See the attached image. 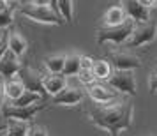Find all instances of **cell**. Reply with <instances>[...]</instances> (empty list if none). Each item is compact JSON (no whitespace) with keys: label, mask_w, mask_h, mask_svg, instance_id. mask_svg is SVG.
Listing matches in <instances>:
<instances>
[{"label":"cell","mask_w":157,"mask_h":136,"mask_svg":"<svg viewBox=\"0 0 157 136\" xmlns=\"http://www.w3.org/2000/svg\"><path fill=\"white\" fill-rule=\"evenodd\" d=\"M86 113L95 127L106 131L109 136H120L132 124L134 106L124 99H117L104 104L94 103V106L88 108Z\"/></svg>","instance_id":"1"},{"label":"cell","mask_w":157,"mask_h":136,"mask_svg":"<svg viewBox=\"0 0 157 136\" xmlns=\"http://www.w3.org/2000/svg\"><path fill=\"white\" fill-rule=\"evenodd\" d=\"M134 25H136V21L131 20V18H127L124 23L115 25V27H104L102 25L95 32V41H97V44H106V43L125 44V41L131 37L132 30H134Z\"/></svg>","instance_id":"2"},{"label":"cell","mask_w":157,"mask_h":136,"mask_svg":"<svg viewBox=\"0 0 157 136\" xmlns=\"http://www.w3.org/2000/svg\"><path fill=\"white\" fill-rule=\"evenodd\" d=\"M18 13L25 18H29L32 21L43 23V25H64L62 16L58 14V11L48 7V6H36V4H25L18 6Z\"/></svg>","instance_id":"3"},{"label":"cell","mask_w":157,"mask_h":136,"mask_svg":"<svg viewBox=\"0 0 157 136\" xmlns=\"http://www.w3.org/2000/svg\"><path fill=\"white\" fill-rule=\"evenodd\" d=\"M155 37H157V21L136 23L131 37L125 41V46L127 48H138V46L155 41Z\"/></svg>","instance_id":"4"},{"label":"cell","mask_w":157,"mask_h":136,"mask_svg":"<svg viewBox=\"0 0 157 136\" xmlns=\"http://www.w3.org/2000/svg\"><path fill=\"white\" fill-rule=\"evenodd\" d=\"M109 81V87L115 88L117 92L125 94V95H131L134 97L138 94V85H136V78L132 71H120V69H115L111 72V76L108 78Z\"/></svg>","instance_id":"5"},{"label":"cell","mask_w":157,"mask_h":136,"mask_svg":"<svg viewBox=\"0 0 157 136\" xmlns=\"http://www.w3.org/2000/svg\"><path fill=\"white\" fill-rule=\"evenodd\" d=\"M46 108V101H39L36 104H30V106H14V104H6L2 106V113L6 119H16V120H23V122H30L36 117L39 111H43Z\"/></svg>","instance_id":"6"},{"label":"cell","mask_w":157,"mask_h":136,"mask_svg":"<svg viewBox=\"0 0 157 136\" xmlns=\"http://www.w3.org/2000/svg\"><path fill=\"white\" fill-rule=\"evenodd\" d=\"M109 62L115 69H120V71H134L141 67V60L138 55L131 53V51H120L115 50L109 53Z\"/></svg>","instance_id":"7"},{"label":"cell","mask_w":157,"mask_h":136,"mask_svg":"<svg viewBox=\"0 0 157 136\" xmlns=\"http://www.w3.org/2000/svg\"><path fill=\"white\" fill-rule=\"evenodd\" d=\"M85 97V90L79 87H65L64 90H60L57 95L51 97V103L57 106H76L79 104Z\"/></svg>","instance_id":"8"},{"label":"cell","mask_w":157,"mask_h":136,"mask_svg":"<svg viewBox=\"0 0 157 136\" xmlns=\"http://www.w3.org/2000/svg\"><path fill=\"white\" fill-rule=\"evenodd\" d=\"M18 78L21 80V83L25 85V90H30V92H37V94H43V74L34 69V67H23L18 72Z\"/></svg>","instance_id":"9"},{"label":"cell","mask_w":157,"mask_h":136,"mask_svg":"<svg viewBox=\"0 0 157 136\" xmlns=\"http://www.w3.org/2000/svg\"><path fill=\"white\" fill-rule=\"evenodd\" d=\"M120 6L125 16L134 20L136 23L150 21V9L145 7L140 0H120Z\"/></svg>","instance_id":"10"},{"label":"cell","mask_w":157,"mask_h":136,"mask_svg":"<svg viewBox=\"0 0 157 136\" xmlns=\"http://www.w3.org/2000/svg\"><path fill=\"white\" fill-rule=\"evenodd\" d=\"M20 69H21L20 57L7 48V50L4 51V55L0 57V76L6 80L14 78V76H18Z\"/></svg>","instance_id":"11"},{"label":"cell","mask_w":157,"mask_h":136,"mask_svg":"<svg viewBox=\"0 0 157 136\" xmlns=\"http://www.w3.org/2000/svg\"><path fill=\"white\" fill-rule=\"evenodd\" d=\"M86 94H88V97H90L94 103H99V104L117 101V90H113L111 87L99 85V83L90 85L88 88H86Z\"/></svg>","instance_id":"12"},{"label":"cell","mask_w":157,"mask_h":136,"mask_svg":"<svg viewBox=\"0 0 157 136\" xmlns=\"http://www.w3.org/2000/svg\"><path fill=\"white\" fill-rule=\"evenodd\" d=\"M67 87V78L64 74H53V72H48L43 78V88L46 94H50L51 97L57 95L60 90H64Z\"/></svg>","instance_id":"13"},{"label":"cell","mask_w":157,"mask_h":136,"mask_svg":"<svg viewBox=\"0 0 157 136\" xmlns=\"http://www.w3.org/2000/svg\"><path fill=\"white\" fill-rule=\"evenodd\" d=\"M7 48L13 53H16L18 57H21L23 53L29 50V43L20 32L14 30V32H7Z\"/></svg>","instance_id":"14"},{"label":"cell","mask_w":157,"mask_h":136,"mask_svg":"<svg viewBox=\"0 0 157 136\" xmlns=\"http://www.w3.org/2000/svg\"><path fill=\"white\" fill-rule=\"evenodd\" d=\"M4 92H6V97L13 103L25 92V85L21 83V80L18 76H14V78H9L4 81Z\"/></svg>","instance_id":"15"},{"label":"cell","mask_w":157,"mask_h":136,"mask_svg":"<svg viewBox=\"0 0 157 136\" xmlns=\"http://www.w3.org/2000/svg\"><path fill=\"white\" fill-rule=\"evenodd\" d=\"M104 27H115V25H120L127 20V16L124 13V9L122 6H113V7H109L104 13Z\"/></svg>","instance_id":"16"},{"label":"cell","mask_w":157,"mask_h":136,"mask_svg":"<svg viewBox=\"0 0 157 136\" xmlns=\"http://www.w3.org/2000/svg\"><path fill=\"white\" fill-rule=\"evenodd\" d=\"M79 69H81V55L78 53H71V55H65V62H64V74L65 78L67 76H78Z\"/></svg>","instance_id":"17"},{"label":"cell","mask_w":157,"mask_h":136,"mask_svg":"<svg viewBox=\"0 0 157 136\" xmlns=\"http://www.w3.org/2000/svg\"><path fill=\"white\" fill-rule=\"evenodd\" d=\"M29 127H30L29 122L9 119V120L6 122V136H27Z\"/></svg>","instance_id":"18"},{"label":"cell","mask_w":157,"mask_h":136,"mask_svg":"<svg viewBox=\"0 0 157 136\" xmlns=\"http://www.w3.org/2000/svg\"><path fill=\"white\" fill-rule=\"evenodd\" d=\"M92 72L95 76V80H108L113 71H111V64L108 60H94Z\"/></svg>","instance_id":"19"},{"label":"cell","mask_w":157,"mask_h":136,"mask_svg":"<svg viewBox=\"0 0 157 136\" xmlns=\"http://www.w3.org/2000/svg\"><path fill=\"white\" fill-rule=\"evenodd\" d=\"M57 11L65 23H71L74 18V2L72 0H57Z\"/></svg>","instance_id":"20"},{"label":"cell","mask_w":157,"mask_h":136,"mask_svg":"<svg viewBox=\"0 0 157 136\" xmlns=\"http://www.w3.org/2000/svg\"><path fill=\"white\" fill-rule=\"evenodd\" d=\"M64 62H65V55H50V57L44 60V65L53 74H62V71H64Z\"/></svg>","instance_id":"21"},{"label":"cell","mask_w":157,"mask_h":136,"mask_svg":"<svg viewBox=\"0 0 157 136\" xmlns=\"http://www.w3.org/2000/svg\"><path fill=\"white\" fill-rule=\"evenodd\" d=\"M43 99H44L43 94L25 90V92H23L16 101H13L11 104H14V106H30V104H36V103H39V101H43Z\"/></svg>","instance_id":"22"},{"label":"cell","mask_w":157,"mask_h":136,"mask_svg":"<svg viewBox=\"0 0 157 136\" xmlns=\"http://www.w3.org/2000/svg\"><path fill=\"white\" fill-rule=\"evenodd\" d=\"M14 11L16 9H9V11H0V30L2 29H7L13 25L14 21Z\"/></svg>","instance_id":"23"},{"label":"cell","mask_w":157,"mask_h":136,"mask_svg":"<svg viewBox=\"0 0 157 136\" xmlns=\"http://www.w3.org/2000/svg\"><path fill=\"white\" fill-rule=\"evenodd\" d=\"M78 80L83 83V85H94L95 83V76H94L92 69H79L78 72Z\"/></svg>","instance_id":"24"},{"label":"cell","mask_w":157,"mask_h":136,"mask_svg":"<svg viewBox=\"0 0 157 136\" xmlns=\"http://www.w3.org/2000/svg\"><path fill=\"white\" fill-rule=\"evenodd\" d=\"M27 136H48V131H46V127H43V126L34 124V126H30L29 127Z\"/></svg>","instance_id":"25"},{"label":"cell","mask_w":157,"mask_h":136,"mask_svg":"<svg viewBox=\"0 0 157 136\" xmlns=\"http://www.w3.org/2000/svg\"><path fill=\"white\" fill-rule=\"evenodd\" d=\"M148 88L150 92H157V71L148 74Z\"/></svg>","instance_id":"26"},{"label":"cell","mask_w":157,"mask_h":136,"mask_svg":"<svg viewBox=\"0 0 157 136\" xmlns=\"http://www.w3.org/2000/svg\"><path fill=\"white\" fill-rule=\"evenodd\" d=\"M94 65V58L88 55H81V69H92Z\"/></svg>","instance_id":"27"},{"label":"cell","mask_w":157,"mask_h":136,"mask_svg":"<svg viewBox=\"0 0 157 136\" xmlns=\"http://www.w3.org/2000/svg\"><path fill=\"white\" fill-rule=\"evenodd\" d=\"M7 50V34L2 37V41H0V57L4 55V51Z\"/></svg>","instance_id":"28"},{"label":"cell","mask_w":157,"mask_h":136,"mask_svg":"<svg viewBox=\"0 0 157 136\" xmlns=\"http://www.w3.org/2000/svg\"><path fill=\"white\" fill-rule=\"evenodd\" d=\"M4 97H6V92H4V81L0 80V110L4 106Z\"/></svg>","instance_id":"29"},{"label":"cell","mask_w":157,"mask_h":136,"mask_svg":"<svg viewBox=\"0 0 157 136\" xmlns=\"http://www.w3.org/2000/svg\"><path fill=\"white\" fill-rule=\"evenodd\" d=\"M30 4H36V6H48V7H51V0H32Z\"/></svg>","instance_id":"30"},{"label":"cell","mask_w":157,"mask_h":136,"mask_svg":"<svg viewBox=\"0 0 157 136\" xmlns=\"http://www.w3.org/2000/svg\"><path fill=\"white\" fill-rule=\"evenodd\" d=\"M140 2H141L143 6H145V7H155L157 6V0H140Z\"/></svg>","instance_id":"31"},{"label":"cell","mask_w":157,"mask_h":136,"mask_svg":"<svg viewBox=\"0 0 157 136\" xmlns=\"http://www.w3.org/2000/svg\"><path fill=\"white\" fill-rule=\"evenodd\" d=\"M13 2H14L16 6H25V4H30L32 0H11V4H13Z\"/></svg>","instance_id":"32"},{"label":"cell","mask_w":157,"mask_h":136,"mask_svg":"<svg viewBox=\"0 0 157 136\" xmlns=\"http://www.w3.org/2000/svg\"><path fill=\"white\" fill-rule=\"evenodd\" d=\"M4 131H6V124H0V134H2Z\"/></svg>","instance_id":"33"},{"label":"cell","mask_w":157,"mask_h":136,"mask_svg":"<svg viewBox=\"0 0 157 136\" xmlns=\"http://www.w3.org/2000/svg\"><path fill=\"white\" fill-rule=\"evenodd\" d=\"M6 34H7V32H0V41H2V37L6 36Z\"/></svg>","instance_id":"34"},{"label":"cell","mask_w":157,"mask_h":136,"mask_svg":"<svg viewBox=\"0 0 157 136\" xmlns=\"http://www.w3.org/2000/svg\"><path fill=\"white\" fill-rule=\"evenodd\" d=\"M155 65H157V58H155Z\"/></svg>","instance_id":"35"}]
</instances>
